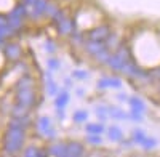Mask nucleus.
I'll use <instances>...</instances> for the list:
<instances>
[{
  "label": "nucleus",
  "instance_id": "nucleus-29",
  "mask_svg": "<svg viewBox=\"0 0 160 157\" xmlns=\"http://www.w3.org/2000/svg\"><path fill=\"white\" fill-rule=\"evenodd\" d=\"M72 77L77 80H85V78H88V72L85 69H75L72 71Z\"/></svg>",
  "mask_w": 160,
  "mask_h": 157
},
{
  "label": "nucleus",
  "instance_id": "nucleus-34",
  "mask_svg": "<svg viewBox=\"0 0 160 157\" xmlns=\"http://www.w3.org/2000/svg\"><path fill=\"white\" fill-rule=\"evenodd\" d=\"M130 157H142L141 154H133V155H130Z\"/></svg>",
  "mask_w": 160,
  "mask_h": 157
},
{
  "label": "nucleus",
  "instance_id": "nucleus-9",
  "mask_svg": "<svg viewBox=\"0 0 160 157\" xmlns=\"http://www.w3.org/2000/svg\"><path fill=\"white\" fill-rule=\"evenodd\" d=\"M56 29L61 35H71L74 31H75V24H74V19H71L68 15H64L56 24Z\"/></svg>",
  "mask_w": 160,
  "mask_h": 157
},
{
  "label": "nucleus",
  "instance_id": "nucleus-25",
  "mask_svg": "<svg viewBox=\"0 0 160 157\" xmlns=\"http://www.w3.org/2000/svg\"><path fill=\"white\" fill-rule=\"evenodd\" d=\"M102 141V135H87V143L91 146H101Z\"/></svg>",
  "mask_w": 160,
  "mask_h": 157
},
{
  "label": "nucleus",
  "instance_id": "nucleus-27",
  "mask_svg": "<svg viewBox=\"0 0 160 157\" xmlns=\"http://www.w3.org/2000/svg\"><path fill=\"white\" fill-rule=\"evenodd\" d=\"M56 42L53 40V38H47V40L43 42V50L47 51V53H55L56 51Z\"/></svg>",
  "mask_w": 160,
  "mask_h": 157
},
{
  "label": "nucleus",
  "instance_id": "nucleus-5",
  "mask_svg": "<svg viewBox=\"0 0 160 157\" xmlns=\"http://www.w3.org/2000/svg\"><path fill=\"white\" fill-rule=\"evenodd\" d=\"M111 28L108 24H98L95 26V28H91L85 35L87 38H90V40H98V42H106V38H108L111 35Z\"/></svg>",
  "mask_w": 160,
  "mask_h": 157
},
{
  "label": "nucleus",
  "instance_id": "nucleus-7",
  "mask_svg": "<svg viewBox=\"0 0 160 157\" xmlns=\"http://www.w3.org/2000/svg\"><path fill=\"white\" fill-rule=\"evenodd\" d=\"M66 157H87V149L82 141L69 139L68 149H66Z\"/></svg>",
  "mask_w": 160,
  "mask_h": 157
},
{
  "label": "nucleus",
  "instance_id": "nucleus-4",
  "mask_svg": "<svg viewBox=\"0 0 160 157\" xmlns=\"http://www.w3.org/2000/svg\"><path fill=\"white\" fill-rule=\"evenodd\" d=\"M35 130L38 135H42L47 139H56L58 138V132L55 125H53V120L48 115H40L35 120Z\"/></svg>",
  "mask_w": 160,
  "mask_h": 157
},
{
  "label": "nucleus",
  "instance_id": "nucleus-16",
  "mask_svg": "<svg viewBox=\"0 0 160 157\" xmlns=\"http://www.w3.org/2000/svg\"><path fill=\"white\" fill-rule=\"evenodd\" d=\"M95 112H96L98 119H99L102 124L111 117V111H109V106H108V104H98V106L95 108Z\"/></svg>",
  "mask_w": 160,
  "mask_h": 157
},
{
  "label": "nucleus",
  "instance_id": "nucleus-36",
  "mask_svg": "<svg viewBox=\"0 0 160 157\" xmlns=\"http://www.w3.org/2000/svg\"><path fill=\"white\" fill-rule=\"evenodd\" d=\"M104 157H111V155H104Z\"/></svg>",
  "mask_w": 160,
  "mask_h": 157
},
{
  "label": "nucleus",
  "instance_id": "nucleus-21",
  "mask_svg": "<svg viewBox=\"0 0 160 157\" xmlns=\"http://www.w3.org/2000/svg\"><path fill=\"white\" fill-rule=\"evenodd\" d=\"M13 34H15V32H13V29L10 28L8 24L0 28V48H3V47H5V40H7L10 35H13Z\"/></svg>",
  "mask_w": 160,
  "mask_h": 157
},
{
  "label": "nucleus",
  "instance_id": "nucleus-2",
  "mask_svg": "<svg viewBox=\"0 0 160 157\" xmlns=\"http://www.w3.org/2000/svg\"><path fill=\"white\" fill-rule=\"evenodd\" d=\"M15 103L31 111L37 104V93L34 87H15Z\"/></svg>",
  "mask_w": 160,
  "mask_h": 157
},
{
  "label": "nucleus",
  "instance_id": "nucleus-6",
  "mask_svg": "<svg viewBox=\"0 0 160 157\" xmlns=\"http://www.w3.org/2000/svg\"><path fill=\"white\" fill-rule=\"evenodd\" d=\"M96 87L99 90H120L123 87V82H122V78L117 77V75H104L98 80Z\"/></svg>",
  "mask_w": 160,
  "mask_h": 157
},
{
  "label": "nucleus",
  "instance_id": "nucleus-26",
  "mask_svg": "<svg viewBox=\"0 0 160 157\" xmlns=\"http://www.w3.org/2000/svg\"><path fill=\"white\" fill-rule=\"evenodd\" d=\"M157 144V141H155V138H149V136H146L144 138V141L141 143V148L142 149H146V151H151V149H154V146Z\"/></svg>",
  "mask_w": 160,
  "mask_h": 157
},
{
  "label": "nucleus",
  "instance_id": "nucleus-3",
  "mask_svg": "<svg viewBox=\"0 0 160 157\" xmlns=\"http://www.w3.org/2000/svg\"><path fill=\"white\" fill-rule=\"evenodd\" d=\"M48 2L50 0H21V3L26 7V11H28V18L32 21H38L40 18L45 16Z\"/></svg>",
  "mask_w": 160,
  "mask_h": 157
},
{
  "label": "nucleus",
  "instance_id": "nucleus-30",
  "mask_svg": "<svg viewBox=\"0 0 160 157\" xmlns=\"http://www.w3.org/2000/svg\"><path fill=\"white\" fill-rule=\"evenodd\" d=\"M37 157H50V152H48V149H47V148H42V146H38Z\"/></svg>",
  "mask_w": 160,
  "mask_h": 157
},
{
  "label": "nucleus",
  "instance_id": "nucleus-13",
  "mask_svg": "<svg viewBox=\"0 0 160 157\" xmlns=\"http://www.w3.org/2000/svg\"><path fill=\"white\" fill-rule=\"evenodd\" d=\"M71 101V95L68 90H61L59 93L55 96V101H53V106L55 109H66V106L69 104Z\"/></svg>",
  "mask_w": 160,
  "mask_h": 157
},
{
  "label": "nucleus",
  "instance_id": "nucleus-24",
  "mask_svg": "<svg viewBox=\"0 0 160 157\" xmlns=\"http://www.w3.org/2000/svg\"><path fill=\"white\" fill-rule=\"evenodd\" d=\"M144 138H146V133L142 132L141 128H135V130H133L131 139H133V143H135V144H141V143L144 141Z\"/></svg>",
  "mask_w": 160,
  "mask_h": 157
},
{
  "label": "nucleus",
  "instance_id": "nucleus-11",
  "mask_svg": "<svg viewBox=\"0 0 160 157\" xmlns=\"http://www.w3.org/2000/svg\"><path fill=\"white\" fill-rule=\"evenodd\" d=\"M106 48V43L104 42H98V40H90V38H87L85 43H83V50L87 51V55L93 56L95 58L101 50Z\"/></svg>",
  "mask_w": 160,
  "mask_h": 157
},
{
  "label": "nucleus",
  "instance_id": "nucleus-15",
  "mask_svg": "<svg viewBox=\"0 0 160 157\" xmlns=\"http://www.w3.org/2000/svg\"><path fill=\"white\" fill-rule=\"evenodd\" d=\"M45 84H47V93H48L50 96H53V98H55V96L59 93V91H61L59 87H58V84L53 80V77H51L50 74L45 75Z\"/></svg>",
  "mask_w": 160,
  "mask_h": 157
},
{
  "label": "nucleus",
  "instance_id": "nucleus-1",
  "mask_svg": "<svg viewBox=\"0 0 160 157\" xmlns=\"http://www.w3.org/2000/svg\"><path fill=\"white\" fill-rule=\"evenodd\" d=\"M130 55H131V51H130L128 45L122 42V45H120L115 51L111 53V58H109V61H108L106 66H108L111 71H114V72H122V69L125 68V64L130 61Z\"/></svg>",
  "mask_w": 160,
  "mask_h": 157
},
{
  "label": "nucleus",
  "instance_id": "nucleus-14",
  "mask_svg": "<svg viewBox=\"0 0 160 157\" xmlns=\"http://www.w3.org/2000/svg\"><path fill=\"white\" fill-rule=\"evenodd\" d=\"M106 132H108V138L114 143H122L123 139V130L120 128L118 125H111L106 128Z\"/></svg>",
  "mask_w": 160,
  "mask_h": 157
},
{
  "label": "nucleus",
  "instance_id": "nucleus-20",
  "mask_svg": "<svg viewBox=\"0 0 160 157\" xmlns=\"http://www.w3.org/2000/svg\"><path fill=\"white\" fill-rule=\"evenodd\" d=\"M109 111H111V117H112V119H117V120H127L128 119V112L122 111L120 108L109 106Z\"/></svg>",
  "mask_w": 160,
  "mask_h": 157
},
{
  "label": "nucleus",
  "instance_id": "nucleus-35",
  "mask_svg": "<svg viewBox=\"0 0 160 157\" xmlns=\"http://www.w3.org/2000/svg\"><path fill=\"white\" fill-rule=\"evenodd\" d=\"M87 157H95V155H87Z\"/></svg>",
  "mask_w": 160,
  "mask_h": 157
},
{
  "label": "nucleus",
  "instance_id": "nucleus-17",
  "mask_svg": "<svg viewBox=\"0 0 160 157\" xmlns=\"http://www.w3.org/2000/svg\"><path fill=\"white\" fill-rule=\"evenodd\" d=\"M85 132H87V135H102L106 132V127L102 122L101 124H87Z\"/></svg>",
  "mask_w": 160,
  "mask_h": 157
},
{
  "label": "nucleus",
  "instance_id": "nucleus-22",
  "mask_svg": "<svg viewBox=\"0 0 160 157\" xmlns=\"http://www.w3.org/2000/svg\"><path fill=\"white\" fill-rule=\"evenodd\" d=\"M37 151H38L37 144H28V146L22 148L19 157H37Z\"/></svg>",
  "mask_w": 160,
  "mask_h": 157
},
{
  "label": "nucleus",
  "instance_id": "nucleus-12",
  "mask_svg": "<svg viewBox=\"0 0 160 157\" xmlns=\"http://www.w3.org/2000/svg\"><path fill=\"white\" fill-rule=\"evenodd\" d=\"M128 106H130V112L131 114H141L142 115V112L146 111V104H144V101L141 99V98H138V96H128Z\"/></svg>",
  "mask_w": 160,
  "mask_h": 157
},
{
  "label": "nucleus",
  "instance_id": "nucleus-31",
  "mask_svg": "<svg viewBox=\"0 0 160 157\" xmlns=\"http://www.w3.org/2000/svg\"><path fill=\"white\" fill-rule=\"evenodd\" d=\"M7 24H8V16L0 15V28H2V26H7Z\"/></svg>",
  "mask_w": 160,
  "mask_h": 157
},
{
  "label": "nucleus",
  "instance_id": "nucleus-32",
  "mask_svg": "<svg viewBox=\"0 0 160 157\" xmlns=\"http://www.w3.org/2000/svg\"><path fill=\"white\" fill-rule=\"evenodd\" d=\"M77 95H78V96H83V95H85V91L80 88V90H77Z\"/></svg>",
  "mask_w": 160,
  "mask_h": 157
},
{
  "label": "nucleus",
  "instance_id": "nucleus-19",
  "mask_svg": "<svg viewBox=\"0 0 160 157\" xmlns=\"http://www.w3.org/2000/svg\"><path fill=\"white\" fill-rule=\"evenodd\" d=\"M85 40H87V35H85L83 32H80L78 29H75V31L71 34V42H72L74 47H80V45L83 47Z\"/></svg>",
  "mask_w": 160,
  "mask_h": 157
},
{
  "label": "nucleus",
  "instance_id": "nucleus-28",
  "mask_svg": "<svg viewBox=\"0 0 160 157\" xmlns=\"http://www.w3.org/2000/svg\"><path fill=\"white\" fill-rule=\"evenodd\" d=\"M47 66H48V69H50L51 72H55V71H58V69L61 68V63H59V59H56V58H48Z\"/></svg>",
  "mask_w": 160,
  "mask_h": 157
},
{
  "label": "nucleus",
  "instance_id": "nucleus-33",
  "mask_svg": "<svg viewBox=\"0 0 160 157\" xmlns=\"http://www.w3.org/2000/svg\"><path fill=\"white\" fill-rule=\"evenodd\" d=\"M71 84H72V80H71V78H66V85H68V87H71Z\"/></svg>",
  "mask_w": 160,
  "mask_h": 157
},
{
  "label": "nucleus",
  "instance_id": "nucleus-10",
  "mask_svg": "<svg viewBox=\"0 0 160 157\" xmlns=\"http://www.w3.org/2000/svg\"><path fill=\"white\" fill-rule=\"evenodd\" d=\"M47 149L50 152V157H66L68 141H53Z\"/></svg>",
  "mask_w": 160,
  "mask_h": 157
},
{
  "label": "nucleus",
  "instance_id": "nucleus-8",
  "mask_svg": "<svg viewBox=\"0 0 160 157\" xmlns=\"http://www.w3.org/2000/svg\"><path fill=\"white\" fill-rule=\"evenodd\" d=\"M2 50H3V56L8 61H13V63L19 61V58L22 56V50H21V47L18 43H13V42L5 43V47Z\"/></svg>",
  "mask_w": 160,
  "mask_h": 157
},
{
  "label": "nucleus",
  "instance_id": "nucleus-23",
  "mask_svg": "<svg viewBox=\"0 0 160 157\" xmlns=\"http://www.w3.org/2000/svg\"><path fill=\"white\" fill-rule=\"evenodd\" d=\"M72 119H74L75 124H83V122H87V119H88V112L83 111V109H78V111L74 112Z\"/></svg>",
  "mask_w": 160,
  "mask_h": 157
},
{
  "label": "nucleus",
  "instance_id": "nucleus-18",
  "mask_svg": "<svg viewBox=\"0 0 160 157\" xmlns=\"http://www.w3.org/2000/svg\"><path fill=\"white\" fill-rule=\"evenodd\" d=\"M106 47H108L111 51H115L120 45H122V40H120V38H118V35L117 34H114V32H111V35L108 37V38H106Z\"/></svg>",
  "mask_w": 160,
  "mask_h": 157
}]
</instances>
